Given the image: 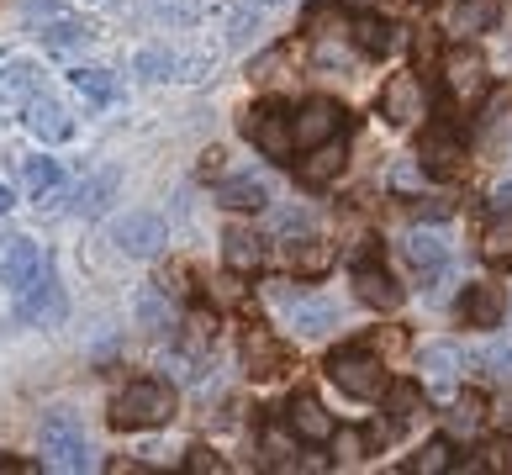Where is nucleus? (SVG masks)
I'll use <instances>...</instances> for the list:
<instances>
[{"instance_id":"obj_25","label":"nucleus","mask_w":512,"mask_h":475,"mask_svg":"<svg viewBox=\"0 0 512 475\" xmlns=\"http://www.w3.org/2000/svg\"><path fill=\"white\" fill-rule=\"evenodd\" d=\"M259 454H264L270 470H296L301 465V439H291V433H280V428H264Z\"/></svg>"},{"instance_id":"obj_44","label":"nucleus","mask_w":512,"mask_h":475,"mask_svg":"<svg viewBox=\"0 0 512 475\" xmlns=\"http://www.w3.org/2000/svg\"><path fill=\"white\" fill-rule=\"evenodd\" d=\"M486 365H491V375L512 380V344H491V349H486Z\"/></svg>"},{"instance_id":"obj_17","label":"nucleus","mask_w":512,"mask_h":475,"mask_svg":"<svg viewBox=\"0 0 512 475\" xmlns=\"http://www.w3.org/2000/svg\"><path fill=\"white\" fill-rule=\"evenodd\" d=\"M407 259L423 280H433V275H444V264H449V243L439 233H423V227H417V233H407Z\"/></svg>"},{"instance_id":"obj_39","label":"nucleus","mask_w":512,"mask_h":475,"mask_svg":"<svg viewBox=\"0 0 512 475\" xmlns=\"http://www.w3.org/2000/svg\"><path fill=\"white\" fill-rule=\"evenodd\" d=\"M481 417H486V396H481V391L460 396V407H454V423H460V428H476Z\"/></svg>"},{"instance_id":"obj_6","label":"nucleus","mask_w":512,"mask_h":475,"mask_svg":"<svg viewBox=\"0 0 512 475\" xmlns=\"http://www.w3.org/2000/svg\"><path fill=\"white\" fill-rule=\"evenodd\" d=\"M111 243H117L127 259H154L164 243H169L164 217H154V212H127V217L111 222Z\"/></svg>"},{"instance_id":"obj_20","label":"nucleus","mask_w":512,"mask_h":475,"mask_svg":"<svg viewBox=\"0 0 512 475\" xmlns=\"http://www.w3.org/2000/svg\"><path fill=\"white\" fill-rule=\"evenodd\" d=\"M27 127L37 132L43 143H59V138H69V111L59 106V101H27Z\"/></svg>"},{"instance_id":"obj_31","label":"nucleus","mask_w":512,"mask_h":475,"mask_svg":"<svg viewBox=\"0 0 512 475\" xmlns=\"http://www.w3.org/2000/svg\"><path fill=\"white\" fill-rule=\"evenodd\" d=\"M491 22H497V0H470V6H460V11H454V22H449V32H460V37H470V32H486Z\"/></svg>"},{"instance_id":"obj_11","label":"nucleus","mask_w":512,"mask_h":475,"mask_svg":"<svg viewBox=\"0 0 512 475\" xmlns=\"http://www.w3.org/2000/svg\"><path fill=\"white\" fill-rule=\"evenodd\" d=\"M286 423H291V433L301 444H328L333 439V417H328V407H322L312 391H296L286 402Z\"/></svg>"},{"instance_id":"obj_5","label":"nucleus","mask_w":512,"mask_h":475,"mask_svg":"<svg viewBox=\"0 0 512 475\" xmlns=\"http://www.w3.org/2000/svg\"><path fill=\"white\" fill-rule=\"evenodd\" d=\"M338 127H344V106H338V101H328V95L301 101L291 111V143H296V154H307V148H317V143H333Z\"/></svg>"},{"instance_id":"obj_26","label":"nucleus","mask_w":512,"mask_h":475,"mask_svg":"<svg viewBox=\"0 0 512 475\" xmlns=\"http://www.w3.org/2000/svg\"><path fill=\"white\" fill-rule=\"evenodd\" d=\"M423 375H428V386H454V375H460V349L454 344H428L423 349Z\"/></svg>"},{"instance_id":"obj_45","label":"nucleus","mask_w":512,"mask_h":475,"mask_svg":"<svg viewBox=\"0 0 512 475\" xmlns=\"http://www.w3.org/2000/svg\"><path fill=\"white\" fill-rule=\"evenodd\" d=\"M280 64H286V48H275V53H264V59H254V69H249V74H254V85H259V80H275V69H280Z\"/></svg>"},{"instance_id":"obj_50","label":"nucleus","mask_w":512,"mask_h":475,"mask_svg":"<svg viewBox=\"0 0 512 475\" xmlns=\"http://www.w3.org/2000/svg\"><path fill=\"white\" fill-rule=\"evenodd\" d=\"M507 206H512V180H507V185L497 190V212H507Z\"/></svg>"},{"instance_id":"obj_37","label":"nucleus","mask_w":512,"mask_h":475,"mask_svg":"<svg viewBox=\"0 0 512 475\" xmlns=\"http://www.w3.org/2000/svg\"><path fill=\"white\" fill-rule=\"evenodd\" d=\"M43 37H48V48H74V43H85V27L80 22H53V27H43Z\"/></svg>"},{"instance_id":"obj_53","label":"nucleus","mask_w":512,"mask_h":475,"mask_svg":"<svg viewBox=\"0 0 512 475\" xmlns=\"http://www.w3.org/2000/svg\"><path fill=\"white\" fill-rule=\"evenodd\" d=\"M507 412H512V396H507Z\"/></svg>"},{"instance_id":"obj_22","label":"nucleus","mask_w":512,"mask_h":475,"mask_svg":"<svg viewBox=\"0 0 512 475\" xmlns=\"http://www.w3.org/2000/svg\"><path fill=\"white\" fill-rule=\"evenodd\" d=\"M243 359H249V370L259 375V380H270V375H280V365H286V354H280V344H275V338L270 333H249V338H243Z\"/></svg>"},{"instance_id":"obj_14","label":"nucleus","mask_w":512,"mask_h":475,"mask_svg":"<svg viewBox=\"0 0 512 475\" xmlns=\"http://www.w3.org/2000/svg\"><path fill=\"white\" fill-rule=\"evenodd\" d=\"M132 69L143 74V80H201V59H191V53H175V48H143L138 59H132Z\"/></svg>"},{"instance_id":"obj_2","label":"nucleus","mask_w":512,"mask_h":475,"mask_svg":"<svg viewBox=\"0 0 512 475\" xmlns=\"http://www.w3.org/2000/svg\"><path fill=\"white\" fill-rule=\"evenodd\" d=\"M328 375H333V386L344 396H354V402H375V396H386V386H391L386 365L365 344H359V349H338L328 359Z\"/></svg>"},{"instance_id":"obj_49","label":"nucleus","mask_w":512,"mask_h":475,"mask_svg":"<svg viewBox=\"0 0 512 475\" xmlns=\"http://www.w3.org/2000/svg\"><path fill=\"white\" fill-rule=\"evenodd\" d=\"M217 296H222V301H243V285H238L233 275H227V280H222V291H217Z\"/></svg>"},{"instance_id":"obj_33","label":"nucleus","mask_w":512,"mask_h":475,"mask_svg":"<svg viewBox=\"0 0 512 475\" xmlns=\"http://www.w3.org/2000/svg\"><path fill=\"white\" fill-rule=\"evenodd\" d=\"M74 85H80V95H90L96 106L117 101V80H111V69H74Z\"/></svg>"},{"instance_id":"obj_1","label":"nucleus","mask_w":512,"mask_h":475,"mask_svg":"<svg viewBox=\"0 0 512 475\" xmlns=\"http://www.w3.org/2000/svg\"><path fill=\"white\" fill-rule=\"evenodd\" d=\"M175 417V391L164 380H132L111 407V428H164Z\"/></svg>"},{"instance_id":"obj_7","label":"nucleus","mask_w":512,"mask_h":475,"mask_svg":"<svg viewBox=\"0 0 512 475\" xmlns=\"http://www.w3.org/2000/svg\"><path fill=\"white\" fill-rule=\"evenodd\" d=\"M243 138H249L264 159H291V154H296V143H291V117H286V111H275V106L249 111V117H243Z\"/></svg>"},{"instance_id":"obj_30","label":"nucleus","mask_w":512,"mask_h":475,"mask_svg":"<svg viewBox=\"0 0 512 475\" xmlns=\"http://www.w3.org/2000/svg\"><path fill=\"white\" fill-rule=\"evenodd\" d=\"M333 259H338L333 243H317V238H312V243H301V249H291V270H296V275H328Z\"/></svg>"},{"instance_id":"obj_35","label":"nucleus","mask_w":512,"mask_h":475,"mask_svg":"<svg viewBox=\"0 0 512 475\" xmlns=\"http://www.w3.org/2000/svg\"><path fill=\"white\" fill-rule=\"evenodd\" d=\"M449 454H454V449H449V439H433L428 449H417V460H412L407 470H412V475H439V470H449V465H454Z\"/></svg>"},{"instance_id":"obj_9","label":"nucleus","mask_w":512,"mask_h":475,"mask_svg":"<svg viewBox=\"0 0 512 475\" xmlns=\"http://www.w3.org/2000/svg\"><path fill=\"white\" fill-rule=\"evenodd\" d=\"M423 106H428L423 80H417V74H391L386 90H381V111H386V122H391V127H412L417 117H423Z\"/></svg>"},{"instance_id":"obj_48","label":"nucleus","mask_w":512,"mask_h":475,"mask_svg":"<svg viewBox=\"0 0 512 475\" xmlns=\"http://www.w3.org/2000/svg\"><path fill=\"white\" fill-rule=\"evenodd\" d=\"M417 217H449V201H423V206H417Z\"/></svg>"},{"instance_id":"obj_41","label":"nucleus","mask_w":512,"mask_h":475,"mask_svg":"<svg viewBox=\"0 0 512 475\" xmlns=\"http://www.w3.org/2000/svg\"><path fill=\"white\" fill-rule=\"evenodd\" d=\"M185 470H196V475H217L222 470V460L206 444H191V454H185Z\"/></svg>"},{"instance_id":"obj_47","label":"nucleus","mask_w":512,"mask_h":475,"mask_svg":"<svg viewBox=\"0 0 512 475\" xmlns=\"http://www.w3.org/2000/svg\"><path fill=\"white\" fill-rule=\"evenodd\" d=\"M217 169H222V148H206V154H201V175H217Z\"/></svg>"},{"instance_id":"obj_13","label":"nucleus","mask_w":512,"mask_h":475,"mask_svg":"<svg viewBox=\"0 0 512 475\" xmlns=\"http://www.w3.org/2000/svg\"><path fill=\"white\" fill-rule=\"evenodd\" d=\"M354 296L365 301L370 312H396L402 307V285H396V275L386 270V264H359L354 270Z\"/></svg>"},{"instance_id":"obj_38","label":"nucleus","mask_w":512,"mask_h":475,"mask_svg":"<svg viewBox=\"0 0 512 475\" xmlns=\"http://www.w3.org/2000/svg\"><path fill=\"white\" fill-rule=\"evenodd\" d=\"M476 465H481V470H512V444H507V439H486Z\"/></svg>"},{"instance_id":"obj_12","label":"nucleus","mask_w":512,"mask_h":475,"mask_svg":"<svg viewBox=\"0 0 512 475\" xmlns=\"http://www.w3.org/2000/svg\"><path fill=\"white\" fill-rule=\"evenodd\" d=\"M423 169H428V175H444V180L465 169V143H460V132H454V122L428 127V138H423Z\"/></svg>"},{"instance_id":"obj_21","label":"nucleus","mask_w":512,"mask_h":475,"mask_svg":"<svg viewBox=\"0 0 512 475\" xmlns=\"http://www.w3.org/2000/svg\"><path fill=\"white\" fill-rule=\"evenodd\" d=\"M291 328L301 338H322L333 328V307H328V301H317V296H296L291 301Z\"/></svg>"},{"instance_id":"obj_23","label":"nucleus","mask_w":512,"mask_h":475,"mask_svg":"<svg viewBox=\"0 0 512 475\" xmlns=\"http://www.w3.org/2000/svg\"><path fill=\"white\" fill-rule=\"evenodd\" d=\"M386 412H391V428L417 423V412H423V386H412V380H391V386H386Z\"/></svg>"},{"instance_id":"obj_34","label":"nucleus","mask_w":512,"mask_h":475,"mask_svg":"<svg viewBox=\"0 0 512 475\" xmlns=\"http://www.w3.org/2000/svg\"><path fill=\"white\" fill-rule=\"evenodd\" d=\"M0 101H6V106L32 101V69L27 64H6V69H0Z\"/></svg>"},{"instance_id":"obj_3","label":"nucleus","mask_w":512,"mask_h":475,"mask_svg":"<svg viewBox=\"0 0 512 475\" xmlns=\"http://www.w3.org/2000/svg\"><path fill=\"white\" fill-rule=\"evenodd\" d=\"M444 95L460 111L481 106L486 95H491V69H486V59H481L476 48H449L444 53Z\"/></svg>"},{"instance_id":"obj_8","label":"nucleus","mask_w":512,"mask_h":475,"mask_svg":"<svg viewBox=\"0 0 512 475\" xmlns=\"http://www.w3.org/2000/svg\"><path fill=\"white\" fill-rule=\"evenodd\" d=\"M69 301L59 291V280H53V270H43L27 291H22V307H16V322H37V328H48V322H64Z\"/></svg>"},{"instance_id":"obj_19","label":"nucleus","mask_w":512,"mask_h":475,"mask_svg":"<svg viewBox=\"0 0 512 475\" xmlns=\"http://www.w3.org/2000/svg\"><path fill=\"white\" fill-rule=\"evenodd\" d=\"M354 43H359V53H370V59H386L402 37H396V27L386 16H354Z\"/></svg>"},{"instance_id":"obj_27","label":"nucleus","mask_w":512,"mask_h":475,"mask_svg":"<svg viewBox=\"0 0 512 475\" xmlns=\"http://www.w3.org/2000/svg\"><path fill=\"white\" fill-rule=\"evenodd\" d=\"M138 322L148 333H164V328H175V307L164 301V291L159 285H143L138 291Z\"/></svg>"},{"instance_id":"obj_24","label":"nucleus","mask_w":512,"mask_h":475,"mask_svg":"<svg viewBox=\"0 0 512 475\" xmlns=\"http://www.w3.org/2000/svg\"><path fill=\"white\" fill-rule=\"evenodd\" d=\"M222 254H227V270H259V264H264V243H259V233H249V227H233Z\"/></svg>"},{"instance_id":"obj_52","label":"nucleus","mask_w":512,"mask_h":475,"mask_svg":"<svg viewBox=\"0 0 512 475\" xmlns=\"http://www.w3.org/2000/svg\"><path fill=\"white\" fill-rule=\"evenodd\" d=\"M254 6H275V0H254Z\"/></svg>"},{"instance_id":"obj_51","label":"nucleus","mask_w":512,"mask_h":475,"mask_svg":"<svg viewBox=\"0 0 512 475\" xmlns=\"http://www.w3.org/2000/svg\"><path fill=\"white\" fill-rule=\"evenodd\" d=\"M11 206H16V196H11V190H6V185H0V217H6V212H11Z\"/></svg>"},{"instance_id":"obj_42","label":"nucleus","mask_w":512,"mask_h":475,"mask_svg":"<svg viewBox=\"0 0 512 475\" xmlns=\"http://www.w3.org/2000/svg\"><path fill=\"white\" fill-rule=\"evenodd\" d=\"M333 444H338V454H344V460H359V454L370 449L365 433H338V428H333Z\"/></svg>"},{"instance_id":"obj_29","label":"nucleus","mask_w":512,"mask_h":475,"mask_svg":"<svg viewBox=\"0 0 512 475\" xmlns=\"http://www.w3.org/2000/svg\"><path fill=\"white\" fill-rule=\"evenodd\" d=\"M111 190H117V169H101L96 180L80 185V196H74V212H80V217H96L101 206L111 201Z\"/></svg>"},{"instance_id":"obj_40","label":"nucleus","mask_w":512,"mask_h":475,"mask_svg":"<svg viewBox=\"0 0 512 475\" xmlns=\"http://www.w3.org/2000/svg\"><path fill=\"white\" fill-rule=\"evenodd\" d=\"M259 32V11H233V22H227V43H249Z\"/></svg>"},{"instance_id":"obj_28","label":"nucleus","mask_w":512,"mask_h":475,"mask_svg":"<svg viewBox=\"0 0 512 475\" xmlns=\"http://www.w3.org/2000/svg\"><path fill=\"white\" fill-rule=\"evenodd\" d=\"M481 254H486V264H497V270H507L512 264V206L486 227V238H481Z\"/></svg>"},{"instance_id":"obj_32","label":"nucleus","mask_w":512,"mask_h":475,"mask_svg":"<svg viewBox=\"0 0 512 475\" xmlns=\"http://www.w3.org/2000/svg\"><path fill=\"white\" fill-rule=\"evenodd\" d=\"M317 227V217H312V206H280V212L270 217V233H280V238H301V233H312Z\"/></svg>"},{"instance_id":"obj_43","label":"nucleus","mask_w":512,"mask_h":475,"mask_svg":"<svg viewBox=\"0 0 512 475\" xmlns=\"http://www.w3.org/2000/svg\"><path fill=\"white\" fill-rule=\"evenodd\" d=\"M27 22H59V0H22Z\"/></svg>"},{"instance_id":"obj_16","label":"nucleus","mask_w":512,"mask_h":475,"mask_svg":"<svg viewBox=\"0 0 512 475\" xmlns=\"http://www.w3.org/2000/svg\"><path fill=\"white\" fill-rule=\"evenodd\" d=\"M344 148L338 143H317V148H307V159H301V185H312V190H322V185H333L338 175H344Z\"/></svg>"},{"instance_id":"obj_46","label":"nucleus","mask_w":512,"mask_h":475,"mask_svg":"<svg viewBox=\"0 0 512 475\" xmlns=\"http://www.w3.org/2000/svg\"><path fill=\"white\" fill-rule=\"evenodd\" d=\"M185 328H191V344H206L212 328H217V317L212 312H191V317H185Z\"/></svg>"},{"instance_id":"obj_10","label":"nucleus","mask_w":512,"mask_h":475,"mask_svg":"<svg viewBox=\"0 0 512 475\" xmlns=\"http://www.w3.org/2000/svg\"><path fill=\"white\" fill-rule=\"evenodd\" d=\"M48 264H43V254H37V243L32 238H11V243H0V280H6V291H16L22 296L27 285L43 275Z\"/></svg>"},{"instance_id":"obj_4","label":"nucleus","mask_w":512,"mask_h":475,"mask_svg":"<svg viewBox=\"0 0 512 475\" xmlns=\"http://www.w3.org/2000/svg\"><path fill=\"white\" fill-rule=\"evenodd\" d=\"M43 460L53 470H90V444H85V433H80V417H74L69 407L59 412H48V423H43Z\"/></svg>"},{"instance_id":"obj_15","label":"nucleus","mask_w":512,"mask_h":475,"mask_svg":"<svg viewBox=\"0 0 512 475\" xmlns=\"http://www.w3.org/2000/svg\"><path fill=\"white\" fill-rule=\"evenodd\" d=\"M460 312H465L470 328H502V317H507V291H502L497 280H476V285L465 291Z\"/></svg>"},{"instance_id":"obj_18","label":"nucleus","mask_w":512,"mask_h":475,"mask_svg":"<svg viewBox=\"0 0 512 475\" xmlns=\"http://www.w3.org/2000/svg\"><path fill=\"white\" fill-rule=\"evenodd\" d=\"M217 201L227 212H259L270 201V190H264L259 175H238V180H217Z\"/></svg>"},{"instance_id":"obj_36","label":"nucleus","mask_w":512,"mask_h":475,"mask_svg":"<svg viewBox=\"0 0 512 475\" xmlns=\"http://www.w3.org/2000/svg\"><path fill=\"white\" fill-rule=\"evenodd\" d=\"M27 185L37 190V196H48V190L59 185V164H53V159H32L27 164Z\"/></svg>"}]
</instances>
